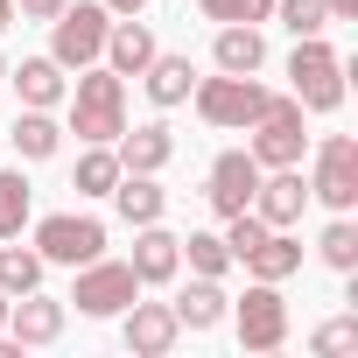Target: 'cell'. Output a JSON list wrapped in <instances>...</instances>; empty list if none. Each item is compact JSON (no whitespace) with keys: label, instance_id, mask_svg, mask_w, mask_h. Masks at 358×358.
<instances>
[{"label":"cell","instance_id":"obj_24","mask_svg":"<svg viewBox=\"0 0 358 358\" xmlns=\"http://www.w3.org/2000/svg\"><path fill=\"white\" fill-rule=\"evenodd\" d=\"M316 260H323V267H337V274H358V225H351V211H337V218L323 225Z\"/></svg>","mask_w":358,"mask_h":358},{"label":"cell","instance_id":"obj_19","mask_svg":"<svg viewBox=\"0 0 358 358\" xmlns=\"http://www.w3.org/2000/svg\"><path fill=\"white\" fill-rule=\"evenodd\" d=\"M211 64H218V71H232V78H253V71L267 64V36H260L253 22H225V29H218V43H211Z\"/></svg>","mask_w":358,"mask_h":358},{"label":"cell","instance_id":"obj_33","mask_svg":"<svg viewBox=\"0 0 358 358\" xmlns=\"http://www.w3.org/2000/svg\"><path fill=\"white\" fill-rule=\"evenodd\" d=\"M330 8V22H358V0H323Z\"/></svg>","mask_w":358,"mask_h":358},{"label":"cell","instance_id":"obj_36","mask_svg":"<svg viewBox=\"0 0 358 358\" xmlns=\"http://www.w3.org/2000/svg\"><path fill=\"white\" fill-rule=\"evenodd\" d=\"M0 330H8V295H0Z\"/></svg>","mask_w":358,"mask_h":358},{"label":"cell","instance_id":"obj_37","mask_svg":"<svg viewBox=\"0 0 358 358\" xmlns=\"http://www.w3.org/2000/svg\"><path fill=\"white\" fill-rule=\"evenodd\" d=\"M0 85H8V57H0Z\"/></svg>","mask_w":358,"mask_h":358},{"label":"cell","instance_id":"obj_20","mask_svg":"<svg viewBox=\"0 0 358 358\" xmlns=\"http://www.w3.org/2000/svg\"><path fill=\"white\" fill-rule=\"evenodd\" d=\"M141 78H148V99H155L162 113L183 106V99L197 92V64H190V57H169V50H155V64H148Z\"/></svg>","mask_w":358,"mask_h":358},{"label":"cell","instance_id":"obj_27","mask_svg":"<svg viewBox=\"0 0 358 358\" xmlns=\"http://www.w3.org/2000/svg\"><path fill=\"white\" fill-rule=\"evenodd\" d=\"M29 204H36L29 176H22V169H0V239H22V225H29Z\"/></svg>","mask_w":358,"mask_h":358},{"label":"cell","instance_id":"obj_4","mask_svg":"<svg viewBox=\"0 0 358 358\" xmlns=\"http://www.w3.org/2000/svg\"><path fill=\"white\" fill-rule=\"evenodd\" d=\"M253 141H246V155L260 162V169H302V148H309V134H302V106L295 99H267V113L246 127Z\"/></svg>","mask_w":358,"mask_h":358},{"label":"cell","instance_id":"obj_16","mask_svg":"<svg viewBox=\"0 0 358 358\" xmlns=\"http://www.w3.org/2000/svg\"><path fill=\"white\" fill-rule=\"evenodd\" d=\"M155 50H162V43H155V29H148V22H113L99 57H106V71H120V78H141V71L155 64Z\"/></svg>","mask_w":358,"mask_h":358},{"label":"cell","instance_id":"obj_10","mask_svg":"<svg viewBox=\"0 0 358 358\" xmlns=\"http://www.w3.org/2000/svg\"><path fill=\"white\" fill-rule=\"evenodd\" d=\"M253 190H260V162H253L246 148H225V155L211 162V176H204V204H211L218 218L253 211Z\"/></svg>","mask_w":358,"mask_h":358},{"label":"cell","instance_id":"obj_32","mask_svg":"<svg viewBox=\"0 0 358 358\" xmlns=\"http://www.w3.org/2000/svg\"><path fill=\"white\" fill-rule=\"evenodd\" d=\"M71 0H15V22H57Z\"/></svg>","mask_w":358,"mask_h":358},{"label":"cell","instance_id":"obj_9","mask_svg":"<svg viewBox=\"0 0 358 358\" xmlns=\"http://www.w3.org/2000/svg\"><path fill=\"white\" fill-rule=\"evenodd\" d=\"M309 197L330 204V211H351V204H358V141H351V134H323V141H316Z\"/></svg>","mask_w":358,"mask_h":358},{"label":"cell","instance_id":"obj_21","mask_svg":"<svg viewBox=\"0 0 358 358\" xmlns=\"http://www.w3.org/2000/svg\"><path fill=\"white\" fill-rule=\"evenodd\" d=\"M113 204H120V218H127V225H155V218L169 211V190L155 183V176H134V169H120Z\"/></svg>","mask_w":358,"mask_h":358},{"label":"cell","instance_id":"obj_34","mask_svg":"<svg viewBox=\"0 0 358 358\" xmlns=\"http://www.w3.org/2000/svg\"><path fill=\"white\" fill-rule=\"evenodd\" d=\"M106 8H113V15H141V8H148V0H106Z\"/></svg>","mask_w":358,"mask_h":358},{"label":"cell","instance_id":"obj_14","mask_svg":"<svg viewBox=\"0 0 358 358\" xmlns=\"http://www.w3.org/2000/svg\"><path fill=\"white\" fill-rule=\"evenodd\" d=\"M8 337H15L22 351H29V344H57V337H64V302L43 295V288L15 295V302H8Z\"/></svg>","mask_w":358,"mask_h":358},{"label":"cell","instance_id":"obj_25","mask_svg":"<svg viewBox=\"0 0 358 358\" xmlns=\"http://www.w3.org/2000/svg\"><path fill=\"white\" fill-rule=\"evenodd\" d=\"M113 183H120V155H113V148H85L71 190H78V197H113Z\"/></svg>","mask_w":358,"mask_h":358},{"label":"cell","instance_id":"obj_13","mask_svg":"<svg viewBox=\"0 0 358 358\" xmlns=\"http://www.w3.org/2000/svg\"><path fill=\"white\" fill-rule=\"evenodd\" d=\"M127 267L141 274V288H162V281H176V267H183V246H176V232H169L162 218H155V225H134Z\"/></svg>","mask_w":358,"mask_h":358},{"label":"cell","instance_id":"obj_22","mask_svg":"<svg viewBox=\"0 0 358 358\" xmlns=\"http://www.w3.org/2000/svg\"><path fill=\"white\" fill-rule=\"evenodd\" d=\"M0 141H15V155H22V162H50V155L64 148V127H57L43 106H22V120L0 134Z\"/></svg>","mask_w":358,"mask_h":358},{"label":"cell","instance_id":"obj_29","mask_svg":"<svg viewBox=\"0 0 358 358\" xmlns=\"http://www.w3.org/2000/svg\"><path fill=\"white\" fill-rule=\"evenodd\" d=\"M274 15H281L288 36H323V29H330V8H323V0H274Z\"/></svg>","mask_w":358,"mask_h":358},{"label":"cell","instance_id":"obj_7","mask_svg":"<svg viewBox=\"0 0 358 358\" xmlns=\"http://www.w3.org/2000/svg\"><path fill=\"white\" fill-rule=\"evenodd\" d=\"M78 274V288H71V302H78V316H120L134 295H141V274L127 267V260H85V267H71Z\"/></svg>","mask_w":358,"mask_h":358},{"label":"cell","instance_id":"obj_35","mask_svg":"<svg viewBox=\"0 0 358 358\" xmlns=\"http://www.w3.org/2000/svg\"><path fill=\"white\" fill-rule=\"evenodd\" d=\"M0 29H15V0H0Z\"/></svg>","mask_w":358,"mask_h":358},{"label":"cell","instance_id":"obj_26","mask_svg":"<svg viewBox=\"0 0 358 358\" xmlns=\"http://www.w3.org/2000/svg\"><path fill=\"white\" fill-rule=\"evenodd\" d=\"M29 288H43V253L36 246H0V295H29Z\"/></svg>","mask_w":358,"mask_h":358},{"label":"cell","instance_id":"obj_11","mask_svg":"<svg viewBox=\"0 0 358 358\" xmlns=\"http://www.w3.org/2000/svg\"><path fill=\"white\" fill-rule=\"evenodd\" d=\"M120 316H127V351H134V358H169L176 337H183V323H176L169 302H141V295H134Z\"/></svg>","mask_w":358,"mask_h":358},{"label":"cell","instance_id":"obj_15","mask_svg":"<svg viewBox=\"0 0 358 358\" xmlns=\"http://www.w3.org/2000/svg\"><path fill=\"white\" fill-rule=\"evenodd\" d=\"M113 155H120V169H134V176H162V169L176 162V134H169L162 120H148V127L120 134V141H113Z\"/></svg>","mask_w":358,"mask_h":358},{"label":"cell","instance_id":"obj_28","mask_svg":"<svg viewBox=\"0 0 358 358\" xmlns=\"http://www.w3.org/2000/svg\"><path fill=\"white\" fill-rule=\"evenodd\" d=\"M183 246V260H190V274H211V281H225V267H232V253H225V239L218 232H190V239H176Z\"/></svg>","mask_w":358,"mask_h":358},{"label":"cell","instance_id":"obj_18","mask_svg":"<svg viewBox=\"0 0 358 358\" xmlns=\"http://www.w3.org/2000/svg\"><path fill=\"white\" fill-rule=\"evenodd\" d=\"M176 323H183V330H218L225 323V309H232V295L211 281V274H190V288H176Z\"/></svg>","mask_w":358,"mask_h":358},{"label":"cell","instance_id":"obj_12","mask_svg":"<svg viewBox=\"0 0 358 358\" xmlns=\"http://www.w3.org/2000/svg\"><path fill=\"white\" fill-rule=\"evenodd\" d=\"M302 204H309V183H302V169H260V190H253V211L274 225V232H288V225H302Z\"/></svg>","mask_w":358,"mask_h":358},{"label":"cell","instance_id":"obj_23","mask_svg":"<svg viewBox=\"0 0 358 358\" xmlns=\"http://www.w3.org/2000/svg\"><path fill=\"white\" fill-rule=\"evenodd\" d=\"M239 267H246L253 281H288V274H302V246H295L288 232H267V239H260Z\"/></svg>","mask_w":358,"mask_h":358},{"label":"cell","instance_id":"obj_31","mask_svg":"<svg viewBox=\"0 0 358 358\" xmlns=\"http://www.w3.org/2000/svg\"><path fill=\"white\" fill-rule=\"evenodd\" d=\"M309 344H316L323 358H337V351H358V316H337V323H323Z\"/></svg>","mask_w":358,"mask_h":358},{"label":"cell","instance_id":"obj_5","mask_svg":"<svg viewBox=\"0 0 358 358\" xmlns=\"http://www.w3.org/2000/svg\"><path fill=\"white\" fill-rule=\"evenodd\" d=\"M106 29H113V8H106V0H78V8H64V15L50 22V57H57L64 71H85V64H99Z\"/></svg>","mask_w":358,"mask_h":358},{"label":"cell","instance_id":"obj_30","mask_svg":"<svg viewBox=\"0 0 358 358\" xmlns=\"http://www.w3.org/2000/svg\"><path fill=\"white\" fill-rule=\"evenodd\" d=\"M197 8H204V22H218V29H225V22H253V29H260V22L274 15V0H197Z\"/></svg>","mask_w":358,"mask_h":358},{"label":"cell","instance_id":"obj_2","mask_svg":"<svg viewBox=\"0 0 358 358\" xmlns=\"http://www.w3.org/2000/svg\"><path fill=\"white\" fill-rule=\"evenodd\" d=\"M288 99L302 113H337L344 106V57L323 43V36H295V57H288Z\"/></svg>","mask_w":358,"mask_h":358},{"label":"cell","instance_id":"obj_1","mask_svg":"<svg viewBox=\"0 0 358 358\" xmlns=\"http://www.w3.org/2000/svg\"><path fill=\"white\" fill-rule=\"evenodd\" d=\"M64 99H71V134H78L85 148H113V141L127 134V78H120V71L85 64Z\"/></svg>","mask_w":358,"mask_h":358},{"label":"cell","instance_id":"obj_8","mask_svg":"<svg viewBox=\"0 0 358 358\" xmlns=\"http://www.w3.org/2000/svg\"><path fill=\"white\" fill-rule=\"evenodd\" d=\"M225 316L239 323V344H246V351H281V344H288V302H281V281H253Z\"/></svg>","mask_w":358,"mask_h":358},{"label":"cell","instance_id":"obj_6","mask_svg":"<svg viewBox=\"0 0 358 358\" xmlns=\"http://www.w3.org/2000/svg\"><path fill=\"white\" fill-rule=\"evenodd\" d=\"M36 253H43V267H85V260L106 253V225L78 218V211H50L36 225Z\"/></svg>","mask_w":358,"mask_h":358},{"label":"cell","instance_id":"obj_17","mask_svg":"<svg viewBox=\"0 0 358 358\" xmlns=\"http://www.w3.org/2000/svg\"><path fill=\"white\" fill-rule=\"evenodd\" d=\"M8 78H15V99H22V106H43V113H57L64 92H71V78H64L57 57H22Z\"/></svg>","mask_w":358,"mask_h":358},{"label":"cell","instance_id":"obj_3","mask_svg":"<svg viewBox=\"0 0 358 358\" xmlns=\"http://www.w3.org/2000/svg\"><path fill=\"white\" fill-rule=\"evenodd\" d=\"M197 113H204V127H225V134H246L260 113H267V85L260 78H232V71H218V78H197Z\"/></svg>","mask_w":358,"mask_h":358}]
</instances>
